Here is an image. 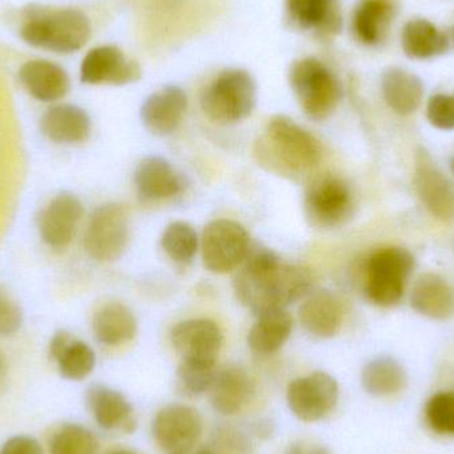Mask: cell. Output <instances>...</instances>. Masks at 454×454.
Wrapping results in <instances>:
<instances>
[{
    "label": "cell",
    "instance_id": "obj_17",
    "mask_svg": "<svg viewBox=\"0 0 454 454\" xmlns=\"http://www.w3.org/2000/svg\"><path fill=\"white\" fill-rule=\"evenodd\" d=\"M188 108V98L183 88L167 85L152 93L141 106L144 127L156 136H168L177 129Z\"/></svg>",
    "mask_w": 454,
    "mask_h": 454
},
{
    "label": "cell",
    "instance_id": "obj_13",
    "mask_svg": "<svg viewBox=\"0 0 454 454\" xmlns=\"http://www.w3.org/2000/svg\"><path fill=\"white\" fill-rule=\"evenodd\" d=\"M286 20L296 31L330 40L343 29L340 0H286Z\"/></svg>",
    "mask_w": 454,
    "mask_h": 454
},
{
    "label": "cell",
    "instance_id": "obj_9",
    "mask_svg": "<svg viewBox=\"0 0 454 454\" xmlns=\"http://www.w3.org/2000/svg\"><path fill=\"white\" fill-rule=\"evenodd\" d=\"M201 246L205 267L215 274H226L243 263L251 245L240 223L217 220L205 227Z\"/></svg>",
    "mask_w": 454,
    "mask_h": 454
},
{
    "label": "cell",
    "instance_id": "obj_24",
    "mask_svg": "<svg viewBox=\"0 0 454 454\" xmlns=\"http://www.w3.org/2000/svg\"><path fill=\"white\" fill-rule=\"evenodd\" d=\"M23 87L32 98L44 103L60 100L69 90L68 74L50 60H29L19 71Z\"/></svg>",
    "mask_w": 454,
    "mask_h": 454
},
{
    "label": "cell",
    "instance_id": "obj_39",
    "mask_svg": "<svg viewBox=\"0 0 454 454\" xmlns=\"http://www.w3.org/2000/svg\"><path fill=\"white\" fill-rule=\"evenodd\" d=\"M285 454H331L325 447L306 442H295L287 448Z\"/></svg>",
    "mask_w": 454,
    "mask_h": 454
},
{
    "label": "cell",
    "instance_id": "obj_21",
    "mask_svg": "<svg viewBox=\"0 0 454 454\" xmlns=\"http://www.w3.org/2000/svg\"><path fill=\"white\" fill-rule=\"evenodd\" d=\"M299 309V320L307 333L320 339H330L340 330L343 306L335 294L328 290L315 291L306 296Z\"/></svg>",
    "mask_w": 454,
    "mask_h": 454
},
{
    "label": "cell",
    "instance_id": "obj_34",
    "mask_svg": "<svg viewBox=\"0 0 454 454\" xmlns=\"http://www.w3.org/2000/svg\"><path fill=\"white\" fill-rule=\"evenodd\" d=\"M217 372V363L181 360L177 370V386L186 396H200L209 392Z\"/></svg>",
    "mask_w": 454,
    "mask_h": 454
},
{
    "label": "cell",
    "instance_id": "obj_26",
    "mask_svg": "<svg viewBox=\"0 0 454 454\" xmlns=\"http://www.w3.org/2000/svg\"><path fill=\"white\" fill-rule=\"evenodd\" d=\"M50 356L58 363L59 372L67 380H84L92 373L96 365L93 349L84 341L72 338L71 333L64 331L53 336Z\"/></svg>",
    "mask_w": 454,
    "mask_h": 454
},
{
    "label": "cell",
    "instance_id": "obj_2",
    "mask_svg": "<svg viewBox=\"0 0 454 454\" xmlns=\"http://www.w3.org/2000/svg\"><path fill=\"white\" fill-rule=\"evenodd\" d=\"M90 19L77 8L31 4L24 8L20 36L27 44L56 53L82 50L90 37Z\"/></svg>",
    "mask_w": 454,
    "mask_h": 454
},
{
    "label": "cell",
    "instance_id": "obj_16",
    "mask_svg": "<svg viewBox=\"0 0 454 454\" xmlns=\"http://www.w3.org/2000/svg\"><path fill=\"white\" fill-rule=\"evenodd\" d=\"M88 410L103 431L132 434L137 426L135 411L129 400L116 389L92 386L85 396Z\"/></svg>",
    "mask_w": 454,
    "mask_h": 454
},
{
    "label": "cell",
    "instance_id": "obj_35",
    "mask_svg": "<svg viewBox=\"0 0 454 454\" xmlns=\"http://www.w3.org/2000/svg\"><path fill=\"white\" fill-rule=\"evenodd\" d=\"M427 421L434 432L454 436V394L442 392L434 395L426 410Z\"/></svg>",
    "mask_w": 454,
    "mask_h": 454
},
{
    "label": "cell",
    "instance_id": "obj_15",
    "mask_svg": "<svg viewBox=\"0 0 454 454\" xmlns=\"http://www.w3.org/2000/svg\"><path fill=\"white\" fill-rule=\"evenodd\" d=\"M173 347L181 360L217 363L223 344V333L209 319H191L178 323L170 333Z\"/></svg>",
    "mask_w": 454,
    "mask_h": 454
},
{
    "label": "cell",
    "instance_id": "obj_25",
    "mask_svg": "<svg viewBox=\"0 0 454 454\" xmlns=\"http://www.w3.org/2000/svg\"><path fill=\"white\" fill-rule=\"evenodd\" d=\"M381 93L387 106L400 116L415 114L424 98L420 77L407 69L391 67L381 74Z\"/></svg>",
    "mask_w": 454,
    "mask_h": 454
},
{
    "label": "cell",
    "instance_id": "obj_7",
    "mask_svg": "<svg viewBox=\"0 0 454 454\" xmlns=\"http://www.w3.org/2000/svg\"><path fill=\"white\" fill-rule=\"evenodd\" d=\"M129 226V213L124 205L109 204L98 207L85 230V250L96 261H116L127 250Z\"/></svg>",
    "mask_w": 454,
    "mask_h": 454
},
{
    "label": "cell",
    "instance_id": "obj_3",
    "mask_svg": "<svg viewBox=\"0 0 454 454\" xmlns=\"http://www.w3.org/2000/svg\"><path fill=\"white\" fill-rule=\"evenodd\" d=\"M259 161L280 175H301L319 164V141L287 116H275L267 125L266 136L258 144Z\"/></svg>",
    "mask_w": 454,
    "mask_h": 454
},
{
    "label": "cell",
    "instance_id": "obj_19",
    "mask_svg": "<svg viewBox=\"0 0 454 454\" xmlns=\"http://www.w3.org/2000/svg\"><path fill=\"white\" fill-rule=\"evenodd\" d=\"M255 384L247 371L238 365L217 370L210 386V402L215 412L232 416L239 413L253 399Z\"/></svg>",
    "mask_w": 454,
    "mask_h": 454
},
{
    "label": "cell",
    "instance_id": "obj_4",
    "mask_svg": "<svg viewBox=\"0 0 454 454\" xmlns=\"http://www.w3.org/2000/svg\"><path fill=\"white\" fill-rule=\"evenodd\" d=\"M288 82L304 114L315 121L328 119L343 98L338 76L330 67L311 56L293 61Z\"/></svg>",
    "mask_w": 454,
    "mask_h": 454
},
{
    "label": "cell",
    "instance_id": "obj_27",
    "mask_svg": "<svg viewBox=\"0 0 454 454\" xmlns=\"http://www.w3.org/2000/svg\"><path fill=\"white\" fill-rule=\"evenodd\" d=\"M42 130L51 141L58 144L82 143L90 137V119L80 106L61 104L45 112Z\"/></svg>",
    "mask_w": 454,
    "mask_h": 454
},
{
    "label": "cell",
    "instance_id": "obj_40",
    "mask_svg": "<svg viewBox=\"0 0 454 454\" xmlns=\"http://www.w3.org/2000/svg\"><path fill=\"white\" fill-rule=\"evenodd\" d=\"M5 384H7V364L4 357L0 354V392L5 388Z\"/></svg>",
    "mask_w": 454,
    "mask_h": 454
},
{
    "label": "cell",
    "instance_id": "obj_14",
    "mask_svg": "<svg viewBox=\"0 0 454 454\" xmlns=\"http://www.w3.org/2000/svg\"><path fill=\"white\" fill-rule=\"evenodd\" d=\"M415 188L421 202L437 220L454 218V191L431 154L424 148L416 152Z\"/></svg>",
    "mask_w": 454,
    "mask_h": 454
},
{
    "label": "cell",
    "instance_id": "obj_41",
    "mask_svg": "<svg viewBox=\"0 0 454 454\" xmlns=\"http://www.w3.org/2000/svg\"><path fill=\"white\" fill-rule=\"evenodd\" d=\"M106 454H136V453L130 452V450H114V452H109Z\"/></svg>",
    "mask_w": 454,
    "mask_h": 454
},
{
    "label": "cell",
    "instance_id": "obj_6",
    "mask_svg": "<svg viewBox=\"0 0 454 454\" xmlns=\"http://www.w3.org/2000/svg\"><path fill=\"white\" fill-rule=\"evenodd\" d=\"M415 269V258L402 247L376 251L365 264L364 294L376 306L391 307L404 295L405 283Z\"/></svg>",
    "mask_w": 454,
    "mask_h": 454
},
{
    "label": "cell",
    "instance_id": "obj_22",
    "mask_svg": "<svg viewBox=\"0 0 454 454\" xmlns=\"http://www.w3.org/2000/svg\"><path fill=\"white\" fill-rule=\"evenodd\" d=\"M396 13V0H359L352 13L351 23L357 42L367 47L381 44Z\"/></svg>",
    "mask_w": 454,
    "mask_h": 454
},
{
    "label": "cell",
    "instance_id": "obj_37",
    "mask_svg": "<svg viewBox=\"0 0 454 454\" xmlns=\"http://www.w3.org/2000/svg\"><path fill=\"white\" fill-rule=\"evenodd\" d=\"M23 322L20 306L0 288V336H10L18 333Z\"/></svg>",
    "mask_w": 454,
    "mask_h": 454
},
{
    "label": "cell",
    "instance_id": "obj_1",
    "mask_svg": "<svg viewBox=\"0 0 454 454\" xmlns=\"http://www.w3.org/2000/svg\"><path fill=\"white\" fill-rule=\"evenodd\" d=\"M311 288L312 277L306 269L285 263L274 251L258 243L250 246L234 280L238 301L255 317L270 309H286L306 298Z\"/></svg>",
    "mask_w": 454,
    "mask_h": 454
},
{
    "label": "cell",
    "instance_id": "obj_20",
    "mask_svg": "<svg viewBox=\"0 0 454 454\" xmlns=\"http://www.w3.org/2000/svg\"><path fill=\"white\" fill-rule=\"evenodd\" d=\"M135 184L138 196L145 201H160L177 196L185 185L175 168L159 156H148L138 162Z\"/></svg>",
    "mask_w": 454,
    "mask_h": 454
},
{
    "label": "cell",
    "instance_id": "obj_28",
    "mask_svg": "<svg viewBox=\"0 0 454 454\" xmlns=\"http://www.w3.org/2000/svg\"><path fill=\"white\" fill-rule=\"evenodd\" d=\"M402 47L408 58L428 60L450 50V37L427 19H412L403 28Z\"/></svg>",
    "mask_w": 454,
    "mask_h": 454
},
{
    "label": "cell",
    "instance_id": "obj_10",
    "mask_svg": "<svg viewBox=\"0 0 454 454\" xmlns=\"http://www.w3.org/2000/svg\"><path fill=\"white\" fill-rule=\"evenodd\" d=\"M339 400V386L325 372H312L291 381L287 404L291 412L306 423L322 420L330 415Z\"/></svg>",
    "mask_w": 454,
    "mask_h": 454
},
{
    "label": "cell",
    "instance_id": "obj_23",
    "mask_svg": "<svg viewBox=\"0 0 454 454\" xmlns=\"http://www.w3.org/2000/svg\"><path fill=\"white\" fill-rule=\"evenodd\" d=\"M411 306L429 319H450L454 317L453 287L439 274L426 272L413 285Z\"/></svg>",
    "mask_w": 454,
    "mask_h": 454
},
{
    "label": "cell",
    "instance_id": "obj_8",
    "mask_svg": "<svg viewBox=\"0 0 454 454\" xmlns=\"http://www.w3.org/2000/svg\"><path fill=\"white\" fill-rule=\"evenodd\" d=\"M304 212L311 225L325 229L343 225L354 212L351 188L333 176L317 178L307 188Z\"/></svg>",
    "mask_w": 454,
    "mask_h": 454
},
{
    "label": "cell",
    "instance_id": "obj_31",
    "mask_svg": "<svg viewBox=\"0 0 454 454\" xmlns=\"http://www.w3.org/2000/svg\"><path fill=\"white\" fill-rule=\"evenodd\" d=\"M362 384L372 396H391L404 388L407 373L402 364L392 357H378L365 365Z\"/></svg>",
    "mask_w": 454,
    "mask_h": 454
},
{
    "label": "cell",
    "instance_id": "obj_38",
    "mask_svg": "<svg viewBox=\"0 0 454 454\" xmlns=\"http://www.w3.org/2000/svg\"><path fill=\"white\" fill-rule=\"evenodd\" d=\"M0 454H44L42 445L28 436H15L3 445Z\"/></svg>",
    "mask_w": 454,
    "mask_h": 454
},
{
    "label": "cell",
    "instance_id": "obj_42",
    "mask_svg": "<svg viewBox=\"0 0 454 454\" xmlns=\"http://www.w3.org/2000/svg\"><path fill=\"white\" fill-rule=\"evenodd\" d=\"M197 454H217L215 452H213V450H201L197 452Z\"/></svg>",
    "mask_w": 454,
    "mask_h": 454
},
{
    "label": "cell",
    "instance_id": "obj_5",
    "mask_svg": "<svg viewBox=\"0 0 454 454\" xmlns=\"http://www.w3.org/2000/svg\"><path fill=\"white\" fill-rule=\"evenodd\" d=\"M255 104V80L239 68L221 72L201 95L202 111L210 120L223 125L247 119Z\"/></svg>",
    "mask_w": 454,
    "mask_h": 454
},
{
    "label": "cell",
    "instance_id": "obj_12",
    "mask_svg": "<svg viewBox=\"0 0 454 454\" xmlns=\"http://www.w3.org/2000/svg\"><path fill=\"white\" fill-rule=\"evenodd\" d=\"M141 76L140 64L114 45L93 48L80 68V79L85 84L127 85L138 82Z\"/></svg>",
    "mask_w": 454,
    "mask_h": 454
},
{
    "label": "cell",
    "instance_id": "obj_36",
    "mask_svg": "<svg viewBox=\"0 0 454 454\" xmlns=\"http://www.w3.org/2000/svg\"><path fill=\"white\" fill-rule=\"evenodd\" d=\"M427 117L437 129H454V95L432 96L427 106Z\"/></svg>",
    "mask_w": 454,
    "mask_h": 454
},
{
    "label": "cell",
    "instance_id": "obj_32",
    "mask_svg": "<svg viewBox=\"0 0 454 454\" xmlns=\"http://www.w3.org/2000/svg\"><path fill=\"white\" fill-rule=\"evenodd\" d=\"M165 253L177 263H191L199 250L196 230L186 223H173L165 229L161 238Z\"/></svg>",
    "mask_w": 454,
    "mask_h": 454
},
{
    "label": "cell",
    "instance_id": "obj_18",
    "mask_svg": "<svg viewBox=\"0 0 454 454\" xmlns=\"http://www.w3.org/2000/svg\"><path fill=\"white\" fill-rule=\"evenodd\" d=\"M82 205L72 193L56 196L40 213L39 231L50 247L64 248L71 243L82 217Z\"/></svg>",
    "mask_w": 454,
    "mask_h": 454
},
{
    "label": "cell",
    "instance_id": "obj_11",
    "mask_svg": "<svg viewBox=\"0 0 454 454\" xmlns=\"http://www.w3.org/2000/svg\"><path fill=\"white\" fill-rule=\"evenodd\" d=\"M152 432L165 454H188L201 439L202 420L188 405H168L157 413Z\"/></svg>",
    "mask_w": 454,
    "mask_h": 454
},
{
    "label": "cell",
    "instance_id": "obj_44",
    "mask_svg": "<svg viewBox=\"0 0 454 454\" xmlns=\"http://www.w3.org/2000/svg\"><path fill=\"white\" fill-rule=\"evenodd\" d=\"M450 169H452V173L454 175V157H453L452 162H450Z\"/></svg>",
    "mask_w": 454,
    "mask_h": 454
},
{
    "label": "cell",
    "instance_id": "obj_30",
    "mask_svg": "<svg viewBox=\"0 0 454 454\" xmlns=\"http://www.w3.org/2000/svg\"><path fill=\"white\" fill-rule=\"evenodd\" d=\"M93 333L98 343L121 346L135 338L137 320L127 306L114 301L98 309L93 319Z\"/></svg>",
    "mask_w": 454,
    "mask_h": 454
},
{
    "label": "cell",
    "instance_id": "obj_43",
    "mask_svg": "<svg viewBox=\"0 0 454 454\" xmlns=\"http://www.w3.org/2000/svg\"><path fill=\"white\" fill-rule=\"evenodd\" d=\"M450 40L454 43V26L452 27V29H450Z\"/></svg>",
    "mask_w": 454,
    "mask_h": 454
},
{
    "label": "cell",
    "instance_id": "obj_33",
    "mask_svg": "<svg viewBox=\"0 0 454 454\" xmlns=\"http://www.w3.org/2000/svg\"><path fill=\"white\" fill-rule=\"evenodd\" d=\"M98 450L95 434L77 424L61 427L50 442L51 454H96Z\"/></svg>",
    "mask_w": 454,
    "mask_h": 454
},
{
    "label": "cell",
    "instance_id": "obj_29",
    "mask_svg": "<svg viewBox=\"0 0 454 454\" xmlns=\"http://www.w3.org/2000/svg\"><path fill=\"white\" fill-rule=\"evenodd\" d=\"M293 325V317L285 309L262 312L248 333V346L256 354L277 352L290 338Z\"/></svg>",
    "mask_w": 454,
    "mask_h": 454
}]
</instances>
